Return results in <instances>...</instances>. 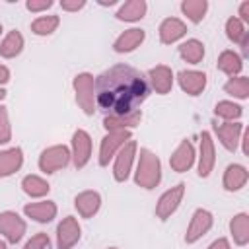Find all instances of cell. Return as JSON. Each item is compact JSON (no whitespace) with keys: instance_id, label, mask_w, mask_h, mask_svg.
I'll use <instances>...</instances> for the list:
<instances>
[{"instance_id":"8","label":"cell","mask_w":249,"mask_h":249,"mask_svg":"<svg viewBox=\"0 0 249 249\" xmlns=\"http://www.w3.org/2000/svg\"><path fill=\"white\" fill-rule=\"evenodd\" d=\"M134 156H136V142L134 140H128L117 154V160H115V165H113V177L115 181L123 183L126 181L130 169H132V161H134Z\"/></svg>"},{"instance_id":"22","label":"cell","mask_w":249,"mask_h":249,"mask_svg":"<svg viewBox=\"0 0 249 249\" xmlns=\"http://www.w3.org/2000/svg\"><path fill=\"white\" fill-rule=\"evenodd\" d=\"M23 163V152L21 148H10V150H0V179L16 173Z\"/></svg>"},{"instance_id":"40","label":"cell","mask_w":249,"mask_h":249,"mask_svg":"<svg viewBox=\"0 0 249 249\" xmlns=\"http://www.w3.org/2000/svg\"><path fill=\"white\" fill-rule=\"evenodd\" d=\"M239 19L249 23V2H243V4L239 6Z\"/></svg>"},{"instance_id":"3","label":"cell","mask_w":249,"mask_h":249,"mask_svg":"<svg viewBox=\"0 0 249 249\" xmlns=\"http://www.w3.org/2000/svg\"><path fill=\"white\" fill-rule=\"evenodd\" d=\"M74 91H76V101L84 109L86 115H93L97 105H95V80L89 72H82L74 78L72 82Z\"/></svg>"},{"instance_id":"42","label":"cell","mask_w":249,"mask_h":249,"mask_svg":"<svg viewBox=\"0 0 249 249\" xmlns=\"http://www.w3.org/2000/svg\"><path fill=\"white\" fill-rule=\"evenodd\" d=\"M8 80H10V70L0 64V84H6Z\"/></svg>"},{"instance_id":"30","label":"cell","mask_w":249,"mask_h":249,"mask_svg":"<svg viewBox=\"0 0 249 249\" xmlns=\"http://www.w3.org/2000/svg\"><path fill=\"white\" fill-rule=\"evenodd\" d=\"M21 189H23L25 195L37 198V196H45L51 187H49V183H47L45 179H41L39 175H25V177L21 179Z\"/></svg>"},{"instance_id":"23","label":"cell","mask_w":249,"mask_h":249,"mask_svg":"<svg viewBox=\"0 0 249 249\" xmlns=\"http://www.w3.org/2000/svg\"><path fill=\"white\" fill-rule=\"evenodd\" d=\"M247 179H249V171L239 163H231L224 171V189L230 193L239 191L241 187H245Z\"/></svg>"},{"instance_id":"20","label":"cell","mask_w":249,"mask_h":249,"mask_svg":"<svg viewBox=\"0 0 249 249\" xmlns=\"http://www.w3.org/2000/svg\"><path fill=\"white\" fill-rule=\"evenodd\" d=\"M185 33H187V25L179 18H167L160 25V41L163 45H171V43L179 41Z\"/></svg>"},{"instance_id":"26","label":"cell","mask_w":249,"mask_h":249,"mask_svg":"<svg viewBox=\"0 0 249 249\" xmlns=\"http://www.w3.org/2000/svg\"><path fill=\"white\" fill-rule=\"evenodd\" d=\"M146 8H148V6H146L144 0H128V2H124V4L119 8V12H117L115 16H117V19H121V21H138V19L144 18Z\"/></svg>"},{"instance_id":"45","label":"cell","mask_w":249,"mask_h":249,"mask_svg":"<svg viewBox=\"0 0 249 249\" xmlns=\"http://www.w3.org/2000/svg\"><path fill=\"white\" fill-rule=\"evenodd\" d=\"M0 249H6V243L4 241H0Z\"/></svg>"},{"instance_id":"18","label":"cell","mask_w":249,"mask_h":249,"mask_svg":"<svg viewBox=\"0 0 249 249\" xmlns=\"http://www.w3.org/2000/svg\"><path fill=\"white\" fill-rule=\"evenodd\" d=\"M23 214L39 224H47L56 216V204L53 200H41V202H31L23 206Z\"/></svg>"},{"instance_id":"38","label":"cell","mask_w":249,"mask_h":249,"mask_svg":"<svg viewBox=\"0 0 249 249\" xmlns=\"http://www.w3.org/2000/svg\"><path fill=\"white\" fill-rule=\"evenodd\" d=\"M60 6L66 12H78L86 6V0H60Z\"/></svg>"},{"instance_id":"15","label":"cell","mask_w":249,"mask_h":249,"mask_svg":"<svg viewBox=\"0 0 249 249\" xmlns=\"http://www.w3.org/2000/svg\"><path fill=\"white\" fill-rule=\"evenodd\" d=\"M193 163H195V148H193L191 140L185 138V140H181V144L177 146V150L171 154L169 165H171L173 171L183 173V171H189L193 167Z\"/></svg>"},{"instance_id":"27","label":"cell","mask_w":249,"mask_h":249,"mask_svg":"<svg viewBox=\"0 0 249 249\" xmlns=\"http://www.w3.org/2000/svg\"><path fill=\"white\" fill-rule=\"evenodd\" d=\"M179 54L185 62L189 64H198L204 56V45L198 39H187L185 43L179 45Z\"/></svg>"},{"instance_id":"17","label":"cell","mask_w":249,"mask_h":249,"mask_svg":"<svg viewBox=\"0 0 249 249\" xmlns=\"http://www.w3.org/2000/svg\"><path fill=\"white\" fill-rule=\"evenodd\" d=\"M142 121V111H132L128 115H105L103 119V126L109 130H130L134 126H138Z\"/></svg>"},{"instance_id":"11","label":"cell","mask_w":249,"mask_h":249,"mask_svg":"<svg viewBox=\"0 0 249 249\" xmlns=\"http://www.w3.org/2000/svg\"><path fill=\"white\" fill-rule=\"evenodd\" d=\"M212 222H214V218H212V214H210L208 210H204V208L195 210V214H193V218H191V224H189V228H187V233H185V241H187V243L198 241V239L212 228Z\"/></svg>"},{"instance_id":"9","label":"cell","mask_w":249,"mask_h":249,"mask_svg":"<svg viewBox=\"0 0 249 249\" xmlns=\"http://www.w3.org/2000/svg\"><path fill=\"white\" fill-rule=\"evenodd\" d=\"M0 233L10 243H18L25 233V222L12 210L0 212Z\"/></svg>"},{"instance_id":"10","label":"cell","mask_w":249,"mask_h":249,"mask_svg":"<svg viewBox=\"0 0 249 249\" xmlns=\"http://www.w3.org/2000/svg\"><path fill=\"white\" fill-rule=\"evenodd\" d=\"M72 160H74V165L78 169H82L88 161H89V156H91V138L86 130L78 128L74 134H72Z\"/></svg>"},{"instance_id":"36","label":"cell","mask_w":249,"mask_h":249,"mask_svg":"<svg viewBox=\"0 0 249 249\" xmlns=\"http://www.w3.org/2000/svg\"><path fill=\"white\" fill-rule=\"evenodd\" d=\"M23 249H51V239H49L47 233H35V235L25 243Z\"/></svg>"},{"instance_id":"2","label":"cell","mask_w":249,"mask_h":249,"mask_svg":"<svg viewBox=\"0 0 249 249\" xmlns=\"http://www.w3.org/2000/svg\"><path fill=\"white\" fill-rule=\"evenodd\" d=\"M161 181V163L160 158L150 152L148 148L140 150L138 156V165H136V173H134V183L140 185L142 189H154L158 187Z\"/></svg>"},{"instance_id":"35","label":"cell","mask_w":249,"mask_h":249,"mask_svg":"<svg viewBox=\"0 0 249 249\" xmlns=\"http://www.w3.org/2000/svg\"><path fill=\"white\" fill-rule=\"evenodd\" d=\"M12 140V128L8 121V111L6 107L0 105V144H8Z\"/></svg>"},{"instance_id":"39","label":"cell","mask_w":249,"mask_h":249,"mask_svg":"<svg viewBox=\"0 0 249 249\" xmlns=\"http://www.w3.org/2000/svg\"><path fill=\"white\" fill-rule=\"evenodd\" d=\"M208 249H231V247H230V241L226 237H218L216 241H212L208 245Z\"/></svg>"},{"instance_id":"47","label":"cell","mask_w":249,"mask_h":249,"mask_svg":"<svg viewBox=\"0 0 249 249\" xmlns=\"http://www.w3.org/2000/svg\"><path fill=\"white\" fill-rule=\"evenodd\" d=\"M109 249H117V247H109Z\"/></svg>"},{"instance_id":"7","label":"cell","mask_w":249,"mask_h":249,"mask_svg":"<svg viewBox=\"0 0 249 249\" xmlns=\"http://www.w3.org/2000/svg\"><path fill=\"white\" fill-rule=\"evenodd\" d=\"M80 224L74 216H66L62 218V222L56 226V247L58 249H70L78 243L80 239Z\"/></svg>"},{"instance_id":"46","label":"cell","mask_w":249,"mask_h":249,"mask_svg":"<svg viewBox=\"0 0 249 249\" xmlns=\"http://www.w3.org/2000/svg\"><path fill=\"white\" fill-rule=\"evenodd\" d=\"M0 33H2V23H0Z\"/></svg>"},{"instance_id":"41","label":"cell","mask_w":249,"mask_h":249,"mask_svg":"<svg viewBox=\"0 0 249 249\" xmlns=\"http://www.w3.org/2000/svg\"><path fill=\"white\" fill-rule=\"evenodd\" d=\"M239 142L243 144V148H241L243 150V156H249V130L247 128L243 130V136L239 138Z\"/></svg>"},{"instance_id":"4","label":"cell","mask_w":249,"mask_h":249,"mask_svg":"<svg viewBox=\"0 0 249 249\" xmlns=\"http://www.w3.org/2000/svg\"><path fill=\"white\" fill-rule=\"evenodd\" d=\"M70 158L72 156H70V150L66 146H62V144L51 146V148H47V150L41 152V156H39V169L43 173H47V175L49 173H54V171L66 167L68 161H70Z\"/></svg>"},{"instance_id":"6","label":"cell","mask_w":249,"mask_h":249,"mask_svg":"<svg viewBox=\"0 0 249 249\" xmlns=\"http://www.w3.org/2000/svg\"><path fill=\"white\" fill-rule=\"evenodd\" d=\"M183 195H185V183H177L175 187L167 189V191L160 196V200H158V204H156V216H158L160 220H167V218L179 208V204H181V200H183Z\"/></svg>"},{"instance_id":"25","label":"cell","mask_w":249,"mask_h":249,"mask_svg":"<svg viewBox=\"0 0 249 249\" xmlns=\"http://www.w3.org/2000/svg\"><path fill=\"white\" fill-rule=\"evenodd\" d=\"M230 231H231L235 245H239V247L247 245L249 243V216L245 212L235 214L230 220Z\"/></svg>"},{"instance_id":"34","label":"cell","mask_w":249,"mask_h":249,"mask_svg":"<svg viewBox=\"0 0 249 249\" xmlns=\"http://www.w3.org/2000/svg\"><path fill=\"white\" fill-rule=\"evenodd\" d=\"M60 23L58 16H41L31 23V31L35 35H51Z\"/></svg>"},{"instance_id":"13","label":"cell","mask_w":249,"mask_h":249,"mask_svg":"<svg viewBox=\"0 0 249 249\" xmlns=\"http://www.w3.org/2000/svg\"><path fill=\"white\" fill-rule=\"evenodd\" d=\"M214 132L228 152H235L241 132H243V124L241 123H222V124L214 123Z\"/></svg>"},{"instance_id":"44","label":"cell","mask_w":249,"mask_h":249,"mask_svg":"<svg viewBox=\"0 0 249 249\" xmlns=\"http://www.w3.org/2000/svg\"><path fill=\"white\" fill-rule=\"evenodd\" d=\"M4 97H6V89H2V88H0V101H2Z\"/></svg>"},{"instance_id":"31","label":"cell","mask_w":249,"mask_h":249,"mask_svg":"<svg viewBox=\"0 0 249 249\" xmlns=\"http://www.w3.org/2000/svg\"><path fill=\"white\" fill-rule=\"evenodd\" d=\"M206 10H208V2H206V0H183V2H181V12H183L193 23L202 21Z\"/></svg>"},{"instance_id":"28","label":"cell","mask_w":249,"mask_h":249,"mask_svg":"<svg viewBox=\"0 0 249 249\" xmlns=\"http://www.w3.org/2000/svg\"><path fill=\"white\" fill-rule=\"evenodd\" d=\"M243 68V60L237 53L233 51H224L220 56H218V70H222L224 74L235 78Z\"/></svg>"},{"instance_id":"5","label":"cell","mask_w":249,"mask_h":249,"mask_svg":"<svg viewBox=\"0 0 249 249\" xmlns=\"http://www.w3.org/2000/svg\"><path fill=\"white\" fill-rule=\"evenodd\" d=\"M130 140V130H109L103 138H101V146H99V165L105 167L109 165L111 158L115 156V152L119 148H123L126 142Z\"/></svg>"},{"instance_id":"16","label":"cell","mask_w":249,"mask_h":249,"mask_svg":"<svg viewBox=\"0 0 249 249\" xmlns=\"http://www.w3.org/2000/svg\"><path fill=\"white\" fill-rule=\"evenodd\" d=\"M177 82L185 93L198 95L206 88V74L198 72V70H181L177 74Z\"/></svg>"},{"instance_id":"14","label":"cell","mask_w":249,"mask_h":249,"mask_svg":"<svg viewBox=\"0 0 249 249\" xmlns=\"http://www.w3.org/2000/svg\"><path fill=\"white\" fill-rule=\"evenodd\" d=\"M216 163V152H214V140L210 132L200 134V156H198V175L208 177Z\"/></svg>"},{"instance_id":"43","label":"cell","mask_w":249,"mask_h":249,"mask_svg":"<svg viewBox=\"0 0 249 249\" xmlns=\"http://www.w3.org/2000/svg\"><path fill=\"white\" fill-rule=\"evenodd\" d=\"M115 2H117V0H99V4H101V6H113Z\"/></svg>"},{"instance_id":"12","label":"cell","mask_w":249,"mask_h":249,"mask_svg":"<svg viewBox=\"0 0 249 249\" xmlns=\"http://www.w3.org/2000/svg\"><path fill=\"white\" fill-rule=\"evenodd\" d=\"M146 80H148V86L160 95L169 93L171 88H173V72H171V68H167L163 64H158V66L150 68Z\"/></svg>"},{"instance_id":"33","label":"cell","mask_w":249,"mask_h":249,"mask_svg":"<svg viewBox=\"0 0 249 249\" xmlns=\"http://www.w3.org/2000/svg\"><path fill=\"white\" fill-rule=\"evenodd\" d=\"M243 113V107L233 101H218L214 107V115L224 119L226 123H235Z\"/></svg>"},{"instance_id":"29","label":"cell","mask_w":249,"mask_h":249,"mask_svg":"<svg viewBox=\"0 0 249 249\" xmlns=\"http://www.w3.org/2000/svg\"><path fill=\"white\" fill-rule=\"evenodd\" d=\"M21 49H23V35L14 29V31H10V33L4 37V41L0 43V56H4V58H14V56H18V54L21 53Z\"/></svg>"},{"instance_id":"24","label":"cell","mask_w":249,"mask_h":249,"mask_svg":"<svg viewBox=\"0 0 249 249\" xmlns=\"http://www.w3.org/2000/svg\"><path fill=\"white\" fill-rule=\"evenodd\" d=\"M226 35H228L230 41H233L241 47L243 54H247V51H249V31L245 29V25L239 18H230L226 21Z\"/></svg>"},{"instance_id":"32","label":"cell","mask_w":249,"mask_h":249,"mask_svg":"<svg viewBox=\"0 0 249 249\" xmlns=\"http://www.w3.org/2000/svg\"><path fill=\"white\" fill-rule=\"evenodd\" d=\"M224 91L237 97V99H247L249 97V78L247 76H235L230 78L224 84Z\"/></svg>"},{"instance_id":"21","label":"cell","mask_w":249,"mask_h":249,"mask_svg":"<svg viewBox=\"0 0 249 249\" xmlns=\"http://www.w3.org/2000/svg\"><path fill=\"white\" fill-rule=\"evenodd\" d=\"M146 33L144 29H138V27H132V29H126L124 33H121L115 43H113V49L115 53H130L134 51L136 47H140V43L144 41Z\"/></svg>"},{"instance_id":"37","label":"cell","mask_w":249,"mask_h":249,"mask_svg":"<svg viewBox=\"0 0 249 249\" xmlns=\"http://www.w3.org/2000/svg\"><path fill=\"white\" fill-rule=\"evenodd\" d=\"M53 4H54L53 0H27L25 2V6H27L29 12H43V10L51 8Z\"/></svg>"},{"instance_id":"19","label":"cell","mask_w":249,"mask_h":249,"mask_svg":"<svg viewBox=\"0 0 249 249\" xmlns=\"http://www.w3.org/2000/svg\"><path fill=\"white\" fill-rule=\"evenodd\" d=\"M74 206L82 218H91L101 206V196L97 191H84L74 198Z\"/></svg>"},{"instance_id":"1","label":"cell","mask_w":249,"mask_h":249,"mask_svg":"<svg viewBox=\"0 0 249 249\" xmlns=\"http://www.w3.org/2000/svg\"><path fill=\"white\" fill-rule=\"evenodd\" d=\"M148 93L150 86L146 76L128 64H115L95 78V105L105 115L138 111Z\"/></svg>"}]
</instances>
